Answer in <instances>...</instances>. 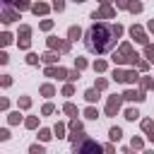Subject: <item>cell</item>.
Here are the masks:
<instances>
[{
	"label": "cell",
	"mask_w": 154,
	"mask_h": 154,
	"mask_svg": "<svg viewBox=\"0 0 154 154\" xmlns=\"http://www.w3.org/2000/svg\"><path fill=\"white\" fill-rule=\"evenodd\" d=\"M67 132H70V128H67V123H63V120H58V123L53 125V135H55L58 140H65V137H67Z\"/></svg>",
	"instance_id": "obj_15"
},
{
	"label": "cell",
	"mask_w": 154,
	"mask_h": 154,
	"mask_svg": "<svg viewBox=\"0 0 154 154\" xmlns=\"http://www.w3.org/2000/svg\"><path fill=\"white\" fill-rule=\"evenodd\" d=\"M67 38L70 41H79V38H84V31L77 24H72V26H67Z\"/></svg>",
	"instance_id": "obj_19"
},
{
	"label": "cell",
	"mask_w": 154,
	"mask_h": 154,
	"mask_svg": "<svg viewBox=\"0 0 154 154\" xmlns=\"http://www.w3.org/2000/svg\"><path fill=\"white\" fill-rule=\"evenodd\" d=\"M24 63L34 67V65H38V63H41V55H38V53H34V51H26V58H24Z\"/></svg>",
	"instance_id": "obj_30"
},
{
	"label": "cell",
	"mask_w": 154,
	"mask_h": 154,
	"mask_svg": "<svg viewBox=\"0 0 154 154\" xmlns=\"http://www.w3.org/2000/svg\"><path fill=\"white\" fill-rule=\"evenodd\" d=\"M0 87L2 89H10L12 87V75H0Z\"/></svg>",
	"instance_id": "obj_45"
},
{
	"label": "cell",
	"mask_w": 154,
	"mask_h": 154,
	"mask_svg": "<svg viewBox=\"0 0 154 154\" xmlns=\"http://www.w3.org/2000/svg\"><path fill=\"white\" fill-rule=\"evenodd\" d=\"M103 154H116V142H111V140H108V142L103 144Z\"/></svg>",
	"instance_id": "obj_51"
},
{
	"label": "cell",
	"mask_w": 154,
	"mask_h": 154,
	"mask_svg": "<svg viewBox=\"0 0 154 154\" xmlns=\"http://www.w3.org/2000/svg\"><path fill=\"white\" fill-rule=\"evenodd\" d=\"M55 135H53V128H38V142H51Z\"/></svg>",
	"instance_id": "obj_25"
},
{
	"label": "cell",
	"mask_w": 154,
	"mask_h": 154,
	"mask_svg": "<svg viewBox=\"0 0 154 154\" xmlns=\"http://www.w3.org/2000/svg\"><path fill=\"white\" fill-rule=\"evenodd\" d=\"M60 111H63V113H65L67 118H77V116H79V108H77V106H75V103H72L70 99H67V101L63 103V108H60Z\"/></svg>",
	"instance_id": "obj_18"
},
{
	"label": "cell",
	"mask_w": 154,
	"mask_h": 154,
	"mask_svg": "<svg viewBox=\"0 0 154 154\" xmlns=\"http://www.w3.org/2000/svg\"><path fill=\"white\" fill-rule=\"evenodd\" d=\"M140 77H142V75H140V70H137V67L125 70V84H128V87H132L135 82H140Z\"/></svg>",
	"instance_id": "obj_16"
},
{
	"label": "cell",
	"mask_w": 154,
	"mask_h": 154,
	"mask_svg": "<svg viewBox=\"0 0 154 154\" xmlns=\"http://www.w3.org/2000/svg\"><path fill=\"white\" fill-rule=\"evenodd\" d=\"M53 113H55V103L53 101H46L41 106V116H53Z\"/></svg>",
	"instance_id": "obj_38"
},
{
	"label": "cell",
	"mask_w": 154,
	"mask_h": 154,
	"mask_svg": "<svg viewBox=\"0 0 154 154\" xmlns=\"http://www.w3.org/2000/svg\"><path fill=\"white\" fill-rule=\"evenodd\" d=\"M53 12H65V0H53Z\"/></svg>",
	"instance_id": "obj_48"
},
{
	"label": "cell",
	"mask_w": 154,
	"mask_h": 154,
	"mask_svg": "<svg viewBox=\"0 0 154 154\" xmlns=\"http://www.w3.org/2000/svg\"><path fill=\"white\" fill-rule=\"evenodd\" d=\"M2 5H14V0H2Z\"/></svg>",
	"instance_id": "obj_58"
},
{
	"label": "cell",
	"mask_w": 154,
	"mask_h": 154,
	"mask_svg": "<svg viewBox=\"0 0 154 154\" xmlns=\"http://www.w3.org/2000/svg\"><path fill=\"white\" fill-rule=\"evenodd\" d=\"M31 103H34V101H31V96H26V94H22V96L17 99V108H19V111H29Z\"/></svg>",
	"instance_id": "obj_28"
},
{
	"label": "cell",
	"mask_w": 154,
	"mask_h": 154,
	"mask_svg": "<svg viewBox=\"0 0 154 154\" xmlns=\"http://www.w3.org/2000/svg\"><path fill=\"white\" fill-rule=\"evenodd\" d=\"M12 137V132H10V128H0V142H7Z\"/></svg>",
	"instance_id": "obj_50"
},
{
	"label": "cell",
	"mask_w": 154,
	"mask_h": 154,
	"mask_svg": "<svg viewBox=\"0 0 154 154\" xmlns=\"http://www.w3.org/2000/svg\"><path fill=\"white\" fill-rule=\"evenodd\" d=\"M46 46H48V51H58L63 55H67L72 51V41L70 38H58V36H48L46 38Z\"/></svg>",
	"instance_id": "obj_4"
},
{
	"label": "cell",
	"mask_w": 154,
	"mask_h": 154,
	"mask_svg": "<svg viewBox=\"0 0 154 154\" xmlns=\"http://www.w3.org/2000/svg\"><path fill=\"white\" fill-rule=\"evenodd\" d=\"M72 154H103V144L89 135H82L77 142H72Z\"/></svg>",
	"instance_id": "obj_3"
},
{
	"label": "cell",
	"mask_w": 154,
	"mask_h": 154,
	"mask_svg": "<svg viewBox=\"0 0 154 154\" xmlns=\"http://www.w3.org/2000/svg\"><path fill=\"white\" fill-rule=\"evenodd\" d=\"M111 79L118 82V84H125V70H123L120 65H116V67L111 70Z\"/></svg>",
	"instance_id": "obj_20"
},
{
	"label": "cell",
	"mask_w": 154,
	"mask_h": 154,
	"mask_svg": "<svg viewBox=\"0 0 154 154\" xmlns=\"http://www.w3.org/2000/svg\"><path fill=\"white\" fill-rule=\"evenodd\" d=\"M60 94H63L65 99L75 96V82H65V84H63V89H60Z\"/></svg>",
	"instance_id": "obj_32"
},
{
	"label": "cell",
	"mask_w": 154,
	"mask_h": 154,
	"mask_svg": "<svg viewBox=\"0 0 154 154\" xmlns=\"http://www.w3.org/2000/svg\"><path fill=\"white\" fill-rule=\"evenodd\" d=\"M123 99H125V101H132V103H142V101L147 99V91H142V89H132V87H128V89L123 91Z\"/></svg>",
	"instance_id": "obj_11"
},
{
	"label": "cell",
	"mask_w": 154,
	"mask_h": 154,
	"mask_svg": "<svg viewBox=\"0 0 154 154\" xmlns=\"http://www.w3.org/2000/svg\"><path fill=\"white\" fill-rule=\"evenodd\" d=\"M17 19H22V12H19L14 5H2V12H0V22L7 26V24H12V22H17Z\"/></svg>",
	"instance_id": "obj_8"
},
{
	"label": "cell",
	"mask_w": 154,
	"mask_h": 154,
	"mask_svg": "<svg viewBox=\"0 0 154 154\" xmlns=\"http://www.w3.org/2000/svg\"><path fill=\"white\" fill-rule=\"evenodd\" d=\"M19 123H24V116L19 113V108L17 111H10L7 113V125H19Z\"/></svg>",
	"instance_id": "obj_24"
},
{
	"label": "cell",
	"mask_w": 154,
	"mask_h": 154,
	"mask_svg": "<svg viewBox=\"0 0 154 154\" xmlns=\"http://www.w3.org/2000/svg\"><path fill=\"white\" fill-rule=\"evenodd\" d=\"M111 60H113V65H130V67H137V63L142 60V55L135 51V46L130 43V41H123L120 46H118V51H113V55H111Z\"/></svg>",
	"instance_id": "obj_2"
},
{
	"label": "cell",
	"mask_w": 154,
	"mask_h": 154,
	"mask_svg": "<svg viewBox=\"0 0 154 154\" xmlns=\"http://www.w3.org/2000/svg\"><path fill=\"white\" fill-rule=\"evenodd\" d=\"M130 149H132V152H142V149H144V140H142V137H132V140H130Z\"/></svg>",
	"instance_id": "obj_37"
},
{
	"label": "cell",
	"mask_w": 154,
	"mask_h": 154,
	"mask_svg": "<svg viewBox=\"0 0 154 154\" xmlns=\"http://www.w3.org/2000/svg\"><path fill=\"white\" fill-rule=\"evenodd\" d=\"M53 26H55V19H41V22H38V29L46 31V34L53 31Z\"/></svg>",
	"instance_id": "obj_35"
},
{
	"label": "cell",
	"mask_w": 154,
	"mask_h": 154,
	"mask_svg": "<svg viewBox=\"0 0 154 154\" xmlns=\"http://www.w3.org/2000/svg\"><path fill=\"white\" fill-rule=\"evenodd\" d=\"M12 41H14V36H12L10 31H2V34H0V43H2V46H10Z\"/></svg>",
	"instance_id": "obj_43"
},
{
	"label": "cell",
	"mask_w": 154,
	"mask_h": 154,
	"mask_svg": "<svg viewBox=\"0 0 154 154\" xmlns=\"http://www.w3.org/2000/svg\"><path fill=\"white\" fill-rule=\"evenodd\" d=\"M0 111H10V99H0Z\"/></svg>",
	"instance_id": "obj_54"
},
{
	"label": "cell",
	"mask_w": 154,
	"mask_h": 154,
	"mask_svg": "<svg viewBox=\"0 0 154 154\" xmlns=\"http://www.w3.org/2000/svg\"><path fill=\"white\" fill-rule=\"evenodd\" d=\"M149 67H152V63H149V60H147V58H142V60H140V63H137V70H140V72H142V75H144V72H149Z\"/></svg>",
	"instance_id": "obj_44"
},
{
	"label": "cell",
	"mask_w": 154,
	"mask_h": 154,
	"mask_svg": "<svg viewBox=\"0 0 154 154\" xmlns=\"http://www.w3.org/2000/svg\"><path fill=\"white\" fill-rule=\"evenodd\" d=\"M128 12H130V14H140V12H144V2H142V0H130Z\"/></svg>",
	"instance_id": "obj_26"
},
{
	"label": "cell",
	"mask_w": 154,
	"mask_h": 154,
	"mask_svg": "<svg viewBox=\"0 0 154 154\" xmlns=\"http://www.w3.org/2000/svg\"><path fill=\"white\" fill-rule=\"evenodd\" d=\"M24 128L26 130H36L38 128V116H26L24 118Z\"/></svg>",
	"instance_id": "obj_33"
},
{
	"label": "cell",
	"mask_w": 154,
	"mask_h": 154,
	"mask_svg": "<svg viewBox=\"0 0 154 154\" xmlns=\"http://www.w3.org/2000/svg\"><path fill=\"white\" fill-rule=\"evenodd\" d=\"M142 154H154V149H144V152H142Z\"/></svg>",
	"instance_id": "obj_59"
},
{
	"label": "cell",
	"mask_w": 154,
	"mask_h": 154,
	"mask_svg": "<svg viewBox=\"0 0 154 154\" xmlns=\"http://www.w3.org/2000/svg\"><path fill=\"white\" fill-rule=\"evenodd\" d=\"M116 34H113V24L106 22H94L87 31H84V46L89 53L94 55H106L116 48Z\"/></svg>",
	"instance_id": "obj_1"
},
{
	"label": "cell",
	"mask_w": 154,
	"mask_h": 154,
	"mask_svg": "<svg viewBox=\"0 0 154 154\" xmlns=\"http://www.w3.org/2000/svg\"><path fill=\"white\" fill-rule=\"evenodd\" d=\"M17 48H19V51H29V48H31V38H29V36H19V38H17Z\"/></svg>",
	"instance_id": "obj_36"
},
{
	"label": "cell",
	"mask_w": 154,
	"mask_h": 154,
	"mask_svg": "<svg viewBox=\"0 0 154 154\" xmlns=\"http://www.w3.org/2000/svg\"><path fill=\"white\" fill-rule=\"evenodd\" d=\"M99 2H101V5H111L113 0H99Z\"/></svg>",
	"instance_id": "obj_57"
},
{
	"label": "cell",
	"mask_w": 154,
	"mask_h": 154,
	"mask_svg": "<svg viewBox=\"0 0 154 154\" xmlns=\"http://www.w3.org/2000/svg\"><path fill=\"white\" fill-rule=\"evenodd\" d=\"M10 63V55H7V51H0V65H7Z\"/></svg>",
	"instance_id": "obj_53"
},
{
	"label": "cell",
	"mask_w": 154,
	"mask_h": 154,
	"mask_svg": "<svg viewBox=\"0 0 154 154\" xmlns=\"http://www.w3.org/2000/svg\"><path fill=\"white\" fill-rule=\"evenodd\" d=\"M67 128H70V132H67V140H70V142H77V140L84 135V123H82L79 118H70V120H67Z\"/></svg>",
	"instance_id": "obj_10"
},
{
	"label": "cell",
	"mask_w": 154,
	"mask_h": 154,
	"mask_svg": "<svg viewBox=\"0 0 154 154\" xmlns=\"http://www.w3.org/2000/svg\"><path fill=\"white\" fill-rule=\"evenodd\" d=\"M123 94H111L108 99H106V108H103V116H108V118H113V116H118L120 113V106H123Z\"/></svg>",
	"instance_id": "obj_5"
},
{
	"label": "cell",
	"mask_w": 154,
	"mask_h": 154,
	"mask_svg": "<svg viewBox=\"0 0 154 154\" xmlns=\"http://www.w3.org/2000/svg\"><path fill=\"white\" fill-rule=\"evenodd\" d=\"M113 34H116V38H120V36H123V34H125V26H123V24H118V22H116V24H113Z\"/></svg>",
	"instance_id": "obj_49"
},
{
	"label": "cell",
	"mask_w": 154,
	"mask_h": 154,
	"mask_svg": "<svg viewBox=\"0 0 154 154\" xmlns=\"http://www.w3.org/2000/svg\"><path fill=\"white\" fill-rule=\"evenodd\" d=\"M75 2H79V5H82V2H87V0H75Z\"/></svg>",
	"instance_id": "obj_60"
},
{
	"label": "cell",
	"mask_w": 154,
	"mask_h": 154,
	"mask_svg": "<svg viewBox=\"0 0 154 154\" xmlns=\"http://www.w3.org/2000/svg\"><path fill=\"white\" fill-rule=\"evenodd\" d=\"M51 10H53V5H48V2H43V0H36V2L31 5V12H34L36 17H48Z\"/></svg>",
	"instance_id": "obj_12"
},
{
	"label": "cell",
	"mask_w": 154,
	"mask_h": 154,
	"mask_svg": "<svg viewBox=\"0 0 154 154\" xmlns=\"http://www.w3.org/2000/svg\"><path fill=\"white\" fill-rule=\"evenodd\" d=\"M31 0H14V7L19 10V12H26V10H31Z\"/></svg>",
	"instance_id": "obj_40"
},
{
	"label": "cell",
	"mask_w": 154,
	"mask_h": 154,
	"mask_svg": "<svg viewBox=\"0 0 154 154\" xmlns=\"http://www.w3.org/2000/svg\"><path fill=\"white\" fill-rule=\"evenodd\" d=\"M75 67H77V70H87V67H89V60L82 58V55H77V58H75Z\"/></svg>",
	"instance_id": "obj_41"
},
{
	"label": "cell",
	"mask_w": 154,
	"mask_h": 154,
	"mask_svg": "<svg viewBox=\"0 0 154 154\" xmlns=\"http://www.w3.org/2000/svg\"><path fill=\"white\" fill-rule=\"evenodd\" d=\"M38 94H41V96H46V99H53V96L58 94V89H55V84H53V82H43V84L38 87Z\"/></svg>",
	"instance_id": "obj_14"
},
{
	"label": "cell",
	"mask_w": 154,
	"mask_h": 154,
	"mask_svg": "<svg viewBox=\"0 0 154 154\" xmlns=\"http://www.w3.org/2000/svg\"><path fill=\"white\" fill-rule=\"evenodd\" d=\"M116 14H118V7H116V5H101L99 10H94V12L89 14V19H94V22H101V19H116Z\"/></svg>",
	"instance_id": "obj_6"
},
{
	"label": "cell",
	"mask_w": 154,
	"mask_h": 154,
	"mask_svg": "<svg viewBox=\"0 0 154 154\" xmlns=\"http://www.w3.org/2000/svg\"><path fill=\"white\" fill-rule=\"evenodd\" d=\"M147 140H149V142L154 144V130H149V132H147Z\"/></svg>",
	"instance_id": "obj_56"
},
{
	"label": "cell",
	"mask_w": 154,
	"mask_h": 154,
	"mask_svg": "<svg viewBox=\"0 0 154 154\" xmlns=\"http://www.w3.org/2000/svg\"><path fill=\"white\" fill-rule=\"evenodd\" d=\"M79 77H82V70H77V67H75V70H70V75H67V82H77Z\"/></svg>",
	"instance_id": "obj_47"
},
{
	"label": "cell",
	"mask_w": 154,
	"mask_h": 154,
	"mask_svg": "<svg viewBox=\"0 0 154 154\" xmlns=\"http://www.w3.org/2000/svg\"><path fill=\"white\" fill-rule=\"evenodd\" d=\"M147 31H149V34H154V19H149V22H147Z\"/></svg>",
	"instance_id": "obj_55"
},
{
	"label": "cell",
	"mask_w": 154,
	"mask_h": 154,
	"mask_svg": "<svg viewBox=\"0 0 154 154\" xmlns=\"http://www.w3.org/2000/svg\"><path fill=\"white\" fill-rule=\"evenodd\" d=\"M58 60H60V53L58 51H43L41 53V63L43 65H58Z\"/></svg>",
	"instance_id": "obj_13"
},
{
	"label": "cell",
	"mask_w": 154,
	"mask_h": 154,
	"mask_svg": "<svg viewBox=\"0 0 154 154\" xmlns=\"http://www.w3.org/2000/svg\"><path fill=\"white\" fill-rule=\"evenodd\" d=\"M91 70H94V72H99V75H103V72L108 70V60H103V58L94 60V63H91Z\"/></svg>",
	"instance_id": "obj_27"
},
{
	"label": "cell",
	"mask_w": 154,
	"mask_h": 154,
	"mask_svg": "<svg viewBox=\"0 0 154 154\" xmlns=\"http://www.w3.org/2000/svg\"><path fill=\"white\" fill-rule=\"evenodd\" d=\"M140 128H142V132L154 130V118H142V120H140Z\"/></svg>",
	"instance_id": "obj_39"
},
{
	"label": "cell",
	"mask_w": 154,
	"mask_h": 154,
	"mask_svg": "<svg viewBox=\"0 0 154 154\" xmlns=\"http://www.w3.org/2000/svg\"><path fill=\"white\" fill-rule=\"evenodd\" d=\"M31 34H34V29L29 24H19V36H29L31 38Z\"/></svg>",
	"instance_id": "obj_46"
},
{
	"label": "cell",
	"mask_w": 154,
	"mask_h": 154,
	"mask_svg": "<svg viewBox=\"0 0 154 154\" xmlns=\"http://www.w3.org/2000/svg\"><path fill=\"white\" fill-rule=\"evenodd\" d=\"M142 55L154 65V43H147V46H142Z\"/></svg>",
	"instance_id": "obj_34"
},
{
	"label": "cell",
	"mask_w": 154,
	"mask_h": 154,
	"mask_svg": "<svg viewBox=\"0 0 154 154\" xmlns=\"http://www.w3.org/2000/svg\"><path fill=\"white\" fill-rule=\"evenodd\" d=\"M108 140H111V142H120V140H123V128L113 125V128L108 130Z\"/></svg>",
	"instance_id": "obj_29"
},
{
	"label": "cell",
	"mask_w": 154,
	"mask_h": 154,
	"mask_svg": "<svg viewBox=\"0 0 154 154\" xmlns=\"http://www.w3.org/2000/svg\"><path fill=\"white\" fill-rule=\"evenodd\" d=\"M128 34H130V38H135V43H140V46H147V43H149V31H147L144 26H140V24H132V26L128 29Z\"/></svg>",
	"instance_id": "obj_9"
},
{
	"label": "cell",
	"mask_w": 154,
	"mask_h": 154,
	"mask_svg": "<svg viewBox=\"0 0 154 154\" xmlns=\"http://www.w3.org/2000/svg\"><path fill=\"white\" fill-rule=\"evenodd\" d=\"M140 116H142V113H140V111H137L135 106H128V108L123 111V118H125V120H130V123H135V120H140Z\"/></svg>",
	"instance_id": "obj_21"
},
{
	"label": "cell",
	"mask_w": 154,
	"mask_h": 154,
	"mask_svg": "<svg viewBox=\"0 0 154 154\" xmlns=\"http://www.w3.org/2000/svg\"><path fill=\"white\" fill-rule=\"evenodd\" d=\"M43 75L51 77V79H58V82H67L70 70H65L63 65H46V67H43Z\"/></svg>",
	"instance_id": "obj_7"
},
{
	"label": "cell",
	"mask_w": 154,
	"mask_h": 154,
	"mask_svg": "<svg viewBox=\"0 0 154 154\" xmlns=\"http://www.w3.org/2000/svg\"><path fill=\"white\" fill-rule=\"evenodd\" d=\"M94 87H96L99 91H106V89H108V79H106V77H96V82H94Z\"/></svg>",
	"instance_id": "obj_42"
},
{
	"label": "cell",
	"mask_w": 154,
	"mask_h": 154,
	"mask_svg": "<svg viewBox=\"0 0 154 154\" xmlns=\"http://www.w3.org/2000/svg\"><path fill=\"white\" fill-rule=\"evenodd\" d=\"M82 116H84V118H87V120H96V118H99V116H101V113H99V108H96V106H94V103H89V106H87V108H84V111H82Z\"/></svg>",
	"instance_id": "obj_23"
},
{
	"label": "cell",
	"mask_w": 154,
	"mask_h": 154,
	"mask_svg": "<svg viewBox=\"0 0 154 154\" xmlns=\"http://www.w3.org/2000/svg\"><path fill=\"white\" fill-rule=\"evenodd\" d=\"M137 84H140V89H142V91H149V89H154V79H152L147 72L140 77V82H137Z\"/></svg>",
	"instance_id": "obj_22"
},
{
	"label": "cell",
	"mask_w": 154,
	"mask_h": 154,
	"mask_svg": "<svg viewBox=\"0 0 154 154\" xmlns=\"http://www.w3.org/2000/svg\"><path fill=\"white\" fill-rule=\"evenodd\" d=\"M123 154H132V149H130V152H123Z\"/></svg>",
	"instance_id": "obj_61"
},
{
	"label": "cell",
	"mask_w": 154,
	"mask_h": 154,
	"mask_svg": "<svg viewBox=\"0 0 154 154\" xmlns=\"http://www.w3.org/2000/svg\"><path fill=\"white\" fill-rule=\"evenodd\" d=\"M113 5H116L118 10H128V5H130V0H113Z\"/></svg>",
	"instance_id": "obj_52"
},
{
	"label": "cell",
	"mask_w": 154,
	"mask_h": 154,
	"mask_svg": "<svg viewBox=\"0 0 154 154\" xmlns=\"http://www.w3.org/2000/svg\"><path fill=\"white\" fill-rule=\"evenodd\" d=\"M26 152H29V154H48L43 142H34V144H29V149H26Z\"/></svg>",
	"instance_id": "obj_31"
},
{
	"label": "cell",
	"mask_w": 154,
	"mask_h": 154,
	"mask_svg": "<svg viewBox=\"0 0 154 154\" xmlns=\"http://www.w3.org/2000/svg\"><path fill=\"white\" fill-rule=\"evenodd\" d=\"M99 94H101V91H99L96 87H89V89H84V94H82V96H84V101H87V103H96V101L101 99Z\"/></svg>",
	"instance_id": "obj_17"
}]
</instances>
